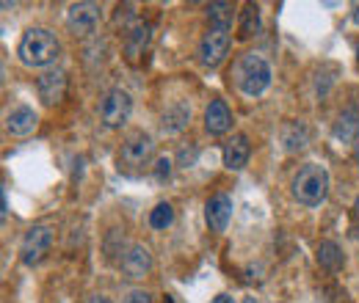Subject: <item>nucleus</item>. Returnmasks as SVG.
I'll return each instance as SVG.
<instances>
[{
  "instance_id": "obj_21",
  "label": "nucleus",
  "mask_w": 359,
  "mask_h": 303,
  "mask_svg": "<svg viewBox=\"0 0 359 303\" xmlns=\"http://www.w3.org/2000/svg\"><path fill=\"white\" fill-rule=\"evenodd\" d=\"M232 17H235V6L232 3H210L208 6V20L210 25H222V28H232Z\"/></svg>"
},
{
  "instance_id": "obj_26",
  "label": "nucleus",
  "mask_w": 359,
  "mask_h": 303,
  "mask_svg": "<svg viewBox=\"0 0 359 303\" xmlns=\"http://www.w3.org/2000/svg\"><path fill=\"white\" fill-rule=\"evenodd\" d=\"M86 303H111L105 295H91V298H86Z\"/></svg>"
},
{
  "instance_id": "obj_2",
  "label": "nucleus",
  "mask_w": 359,
  "mask_h": 303,
  "mask_svg": "<svg viewBox=\"0 0 359 303\" xmlns=\"http://www.w3.org/2000/svg\"><path fill=\"white\" fill-rule=\"evenodd\" d=\"M235 83L241 88V94L246 97H260L271 86V66L269 61L257 52H246L241 55V61L235 64Z\"/></svg>"
},
{
  "instance_id": "obj_24",
  "label": "nucleus",
  "mask_w": 359,
  "mask_h": 303,
  "mask_svg": "<svg viewBox=\"0 0 359 303\" xmlns=\"http://www.w3.org/2000/svg\"><path fill=\"white\" fill-rule=\"evenodd\" d=\"M196 163V149L191 146V149H180V166L182 169H191Z\"/></svg>"
},
{
  "instance_id": "obj_19",
  "label": "nucleus",
  "mask_w": 359,
  "mask_h": 303,
  "mask_svg": "<svg viewBox=\"0 0 359 303\" xmlns=\"http://www.w3.org/2000/svg\"><path fill=\"white\" fill-rule=\"evenodd\" d=\"M282 143H285L287 152H302V149H307V143H310L307 125H304V122H290V125H285V130H282Z\"/></svg>"
},
{
  "instance_id": "obj_30",
  "label": "nucleus",
  "mask_w": 359,
  "mask_h": 303,
  "mask_svg": "<svg viewBox=\"0 0 359 303\" xmlns=\"http://www.w3.org/2000/svg\"><path fill=\"white\" fill-rule=\"evenodd\" d=\"M163 303H175V301H169V298H166V301H163Z\"/></svg>"
},
{
  "instance_id": "obj_22",
  "label": "nucleus",
  "mask_w": 359,
  "mask_h": 303,
  "mask_svg": "<svg viewBox=\"0 0 359 303\" xmlns=\"http://www.w3.org/2000/svg\"><path fill=\"white\" fill-rule=\"evenodd\" d=\"M172 223H175V210H172V204H169V202H161V204L149 213V226H152V229H158V232L169 229Z\"/></svg>"
},
{
  "instance_id": "obj_11",
  "label": "nucleus",
  "mask_w": 359,
  "mask_h": 303,
  "mask_svg": "<svg viewBox=\"0 0 359 303\" xmlns=\"http://www.w3.org/2000/svg\"><path fill=\"white\" fill-rule=\"evenodd\" d=\"M205 218H208V226L213 232H224L229 218H232V199L226 193L210 196V202L205 204Z\"/></svg>"
},
{
  "instance_id": "obj_23",
  "label": "nucleus",
  "mask_w": 359,
  "mask_h": 303,
  "mask_svg": "<svg viewBox=\"0 0 359 303\" xmlns=\"http://www.w3.org/2000/svg\"><path fill=\"white\" fill-rule=\"evenodd\" d=\"M172 176V160L169 157H161L158 163H155V179L158 182H166Z\"/></svg>"
},
{
  "instance_id": "obj_29",
  "label": "nucleus",
  "mask_w": 359,
  "mask_h": 303,
  "mask_svg": "<svg viewBox=\"0 0 359 303\" xmlns=\"http://www.w3.org/2000/svg\"><path fill=\"white\" fill-rule=\"evenodd\" d=\"M354 216H357V220H359V196H357V202H354Z\"/></svg>"
},
{
  "instance_id": "obj_16",
  "label": "nucleus",
  "mask_w": 359,
  "mask_h": 303,
  "mask_svg": "<svg viewBox=\"0 0 359 303\" xmlns=\"http://www.w3.org/2000/svg\"><path fill=\"white\" fill-rule=\"evenodd\" d=\"M188 122H191V108L188 105H172V108H166L163 111V116H161V130L166 132V135H177L188 127Z\"/></svg>"
},
{
  "instance_id": "obj_4",
  "label": "nucleus",
  "mask_w": 359,
  "mask_h": 303,
  "mask_svg": "<svg viewBox=\"0 0 359 303\" xmlns=\"http://www.w3.org/2000/svg\"><path fill=\"white\" fill-rule=\"evenodd\" d=\"M155 155V143L147 132H133L125 138L122 149H119V169L125 171H138L144 169Z\"/></svg>"
},
{
  "instance_id": "obj_3",
  "label": "nucleus",
  "mask_w": 359,
  "mask_h": 303,
  "mask_svg": "<svg viewBox=\"0 0 359 303\" xmlns=\"http://www.w3.org/2000/svg\"><path fill=\"white\" fill-rule=\"evenodd\" d=\"M329 193V171L318 163H307L302 166L299 174L293 176V196L307 204V207H318Z\"/></svg>"
},
{
  "instance_id": "obj_14",
  "label": "nucleus",
  "mask_w": 359,
  "mask_h": 303,
  "mask_svg": "<svg viewBox=\"0 0 359 303\" xmlns=\"http://www.w3.org/2000/svg\"><path fill=\"white\" fill-rule=\"evenodd\" d=\"M232 127V111L224 99H213L205 111V130L210 135H224Z\"/></svg>"
},
{
  "instance_id": "obj_28",
  "label": "nucleus",
  "mask_w": 359,
  "mask_h": 303,
  "mask_svg": "<svg viewBox=\"0 0 359 303\" xmlns=\"http://www.w3.org/2000/svg\"><path fill=\"white\" fill-rule=\"evenodd\" d=\"M351 17H354V22H357V25H359V3H357V6H354V11H351Z\"/></svg>"
},
{
  "instance_id": "obj_1",
  "label": "nucleus",
  "mask_w": 359,
  "mask_h": 303,
  "mask_svg": "<svg viewBox=\"0 0 359 303\" xmlns=\"http://www.w3.org/2000/svg\"><path fill=\"white\" fill-rule=\"evenodd\" d=\"M17 55L25 66H50L61 55V44L47 28H28L17 44Z\"/></svg>"
},
{
  "instance_id": "obj_5",
  "label": "nucleus",
  "mask_w": 359,
  "mask_h": 303,
  "mask_svg": "<svg viewBox=\"0 0 359 303\" xmlns=\"http://www.w3.org/2000/svg\"><path fill=\"white\" fill-rule=\"evenodd\" d=\"M130 113H133V99H130V94L122 91V88H111V91L102 97V102H100V119H102V125H105L108 130L122 127V125L130 119Z\"/></svg>"
},
{
  "instance_id": "obj_10",
  "label": "nucleus",
  "mask_w": 359,
  "mask_h": 303,
  "mask_svg": "<svg viewBox=\"0 0 359 303\" xmlns=\"http://www.w3.org/2000/svg\"><path fill=\"white\" fill-rule=\"evenodd\" d=\"M152 270V254L144 248V246H130L125 254H122V273L128 279H144L147 273Z\"/></svg>"
},
{
  "instance_id": "obj_18",
  "label": "nucleus",
  "mask_w": 359,
  "mask_h": 303,
  "mask_svg": "<svg viewBox=\"0 0 359 303\" xmlns=\"http://www.w3.org/2000/svg\"><path fill=\"white\" fill-rule=\"evenodd\" d=\"M260 31V6L246 3L238 11V39H252Z\"/></svg>"
},
{
  "instance_id": "obj_20",
  "label": "nucleus",
  "mask_w": 359,
  "mask_h": 303,
  "mask_svg": "<svg viewBox=\"0 0 359 303\" xmlns=\"http://www.w3.org/2000/svg\"><path fill=\"white\" fill-rule=\"evenodd\" d=\"M343 251H340V246L337 243H332V240H323L320 246H318V265L323 267V270H329V273H337L340 267H343Z\"/></svg>"
},
{
  "instance_id": "obj_6",
  "label": "nucleus",
  "mask_w": 359,
  "mask_h": 303,
  "mask_svg": "<svg viewBox=\"0 0 359 303\" xmlns=\"http://www.w3.org/2000/svg\"><path fill=\"white\" fill-rule=\"evenodd\" d=\"M229 28L222 25H210L199 42V61L205 66H219L224 61V55L229 52Z\"/></svg>"
},
{
  "instance_id": "obj_12",
  "label": "nucleus",
  "mask_w": 359,
  "mask_h": 303,
  "mask_svg": "<svg viewBox=\"0 0 359 303\" xmlns=\"http://www.w3.org/2000/svg\"><path fill=\"white\" fill-rule=\"evenodd\" d=\"M249 152H252V146H249V138L243 135V132H238V135H232L229 141L224 143V152H222V157H224V166L229 171H241L246 163H249Z\"/></svg>"
},
{
  "instance_id": "obj_13",
  "label": "nucleus",
  "mask_w": 359,
  "mask_h": 303,
  "mask_svg": "<svg viewBox=\"0 0 359 303\" xmlns=\"http://www.w3.org/2000/svg\"><path fill=\"white\" fill-rule=\"evenodd\" d=\"M36 125H39V116H36V111L28 108V105H17V108L6 116V130L11 132V135H17V138L31 135V132L36 130Z\"/></svg>"
},
{
  "instance_id": "obj_8",
  "label": "nucleus",
  "mask_w": 359,
  "mask_h": 303,
  "mask_svg": "<svg viewBox=\"0 0 359 303\" xmlns=\"http://www.w3.org/2000/svg\"><path fill=\"white\" fill-rule=\"evenodd\" d=\"M100 25V6L97 3H72L67 11V28L75 36H91Z\"/></svg>"
},
{
  "instance_id": "obj_15",
  "label": "nucleus",
  "mask_w": 359,
  "mask_h": 303,
  "mask_svg": "<svg viewBox=\"0 0 359 303\" xmlns=\"http://www.w3.org/2000/svg\"><path fill=\"white\" fill-rule=\"evenodd\" d=\"M149 36H152V31H149V25L141 22V20H135L133 25L125 28V52H128L130 61H135L138 55H144V50H147V44H149Z\"/></svg>"
},
{
  "instance_id": "obj_27",
  "label": "nucleus",
  "mask_w": 359,
  "mask_h": 303,
  "mask_svg": "<svg viewBox=\"0 0 359 303\" xmlns=\"http://www.w3.org/2000/svg\"><path fill=\"white\" fill-rule=\"evenodd\" d=\"M210 303H235V298H229V295H216Z\"/></svg>"
},
{
  "instance_id": "obj_25",
  "label": "nucleus",
  "mask_w": 359,
  "mask_h": 303,
  "mask_svg": "<svg viewBox=\"0 0 359 303\" xmlns=\"http://www.w3.org/2000/svg\"><path fill=\"white\" fill-rule=\"evenodd\" d=\"M125 303H152V295H149V293H144V290H135V293L128 295V301Z\"/></svg>"
},
{
  "instance_id": "obj_17",
  "label": "nucleus",
  "mask_w": 359,
  "mask_h": 303,
  "mask_svg": "<svg viewBox=\"0 0 359 303\" xmlns=\"http://www.w3.org/2000/svg\"><path fill=\"white\" fill-rule=\"evenodd\" d=\"M357 135H359V108L351 105V108H346V111L337 116V122H334V138L343 141V143H348V141H354Z\"/></svg>"
},
{
  "instance_id": "obj_7",
  "label": "nucleus",
  "mask_w": 359,
  "mask_h": 303,
  "mask_svg": "<svg viewBox=\"0 0 359 303\" xmlns=\"http://www.w3.org/2000/svg\"><path fill=\"white\" fill-rule=\"evenodd\" d=\"M53 246V229L50 226H31L20 243V260L25 265H39Z\"/></svg>"
},
{
  "instance_id": "obj_32",
  "label": "nucleus",
  "mask_w": 359,
  "mask_h": 303,
  "mask_svg": "<svg viewBox=\"0 0 359 303\" xmlns=\"http://www.w3.org/2000/svg\"><path fill=\"white\" fill-rule=\"evenodd\" d=\"M357 160H359V149H357Z\"/></svg>"
},
{
  "instance_id": "obj_9",
  "label": "nucleus",
  "mask_w": 359,
  "mask_h": 303,
  "mask_svg": "<svg viewBox=\"0 0 359 303\" xmlns=\"http://www.w3.org/2000/svg\"><path fill=\"white\" fill-rule=\"evenodd\" d=\"M36 94L45 105H55L67 94V72L61 69H47L36 78Z\"/></svg>"
},
{
  "instance_id": "obj_31",
  "label": "nucleus",
  "mask_w": 359,
  "mask_h": 303,
  "mask_svg": "<svg viewBox=\"0 0 359 303\" xmlns=\"http://www.w3.org/2000/svg\"><path fill=\"white\" fill-rule=\"evenodd\" d=\"M357 240H359V226H357Z\"/></svg>"
}]
</instances>
